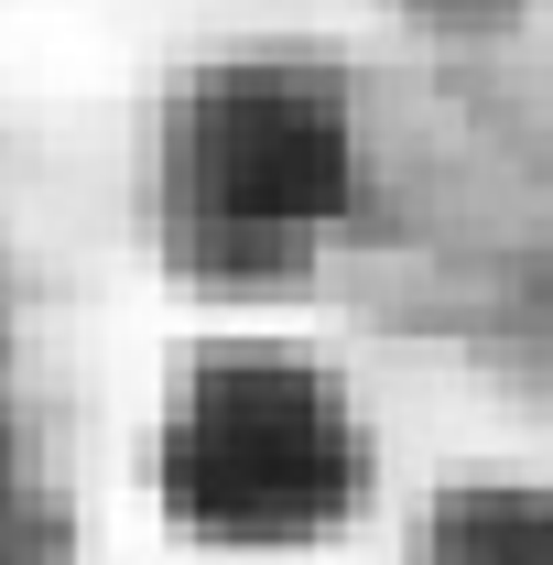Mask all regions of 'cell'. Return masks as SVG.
I'll return each mask as SVG.
<instances>
[{"label": "cell", "instance_id": "obj_1", "mask_svg": "<svg viewBox=\"0 0 553 565\" xmlns=\"http://www.w3.org/2000/svg\"><path fill=\"white\" fill-rule=\"evenodd\" d=\"M347 217V87L315 55H217L152 120V250L185 282H293Z\"/></svg>", "mask_w": 553, "mask_h": 565}, {"label": "cell", "instance_id": "obj_2", "mask_svg": "<svg viewBox=\"0 0 553 565\" xmlns=\"http://www.w3.org/2000/svg\"><path fill=\"white\" fill-rule=\"evenodd\" d=\"M369 424L347 403V381L304 349L228 338L196 349L163 392L152 424V500L196 533V544H326L369 500Z\"/></svg>", "mask_w": 553, "mask_h": 565}, {"label": "cell", "instance_id": "obj_3", "mask_svg": "<svg viewBox=\"0 0 553 565\" xmlns=\"http://www.w3.org/2000/svg\"><path fill=\"white\" fill-rule=\"evenodd\" d=\"M76 555V490L44 446V414L0 349V565H66Z\"/></svg>", "mask_w": 553, "mask_h": 565}, {"label": "cell", "instance_id": "obj_4", "mask_svg": "<svg viewBox=\"0 0 553 565\" xmlns=\"http://www.w3.org/2000/svg\"><path fill=\"white\" fill-rule=\"evenodd\" d=\"M434 565H553V500H532V490H467V500H445Z\"/></svg>", "mask_w": 553, "mask_h": 565}]
</instances>
